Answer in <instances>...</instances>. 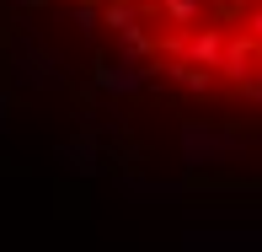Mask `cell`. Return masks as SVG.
I'll list each match as a JSON object with an SVG mask.
<instances>
[{"mask_svg":"<svg viewBox=\"0 0 262 252\" xmlns=\"http://www.w3.org/2000/svg\"><path fill=\"white\" fill-rule=\"evenodd\" d=\"M161 81L214 102H262V0H64Z\"/></svg>","mask_w":262,"mask_h":252,"instance_id":"cell-1","label":"cell"}]
</instances>
